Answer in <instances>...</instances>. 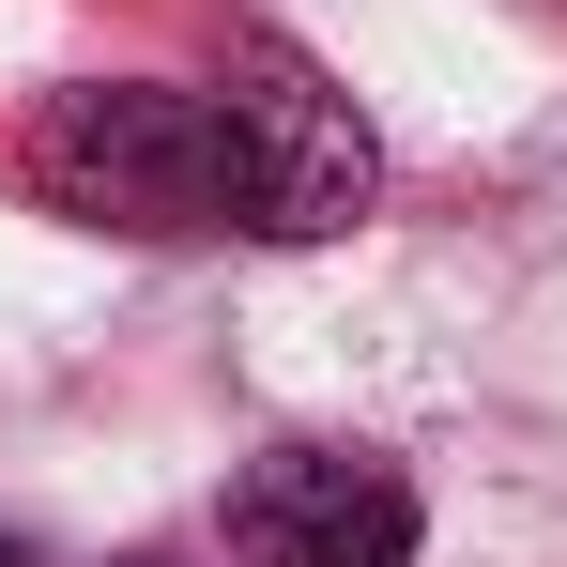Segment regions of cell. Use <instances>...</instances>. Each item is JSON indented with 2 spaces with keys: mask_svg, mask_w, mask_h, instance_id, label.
<instances>
[{
  "mask_svg": "<svg viewBox=\"0 0 567 567\" xmlns=\"http://www.w3.org/2000/svg\"><path fill=\"white\" fill-rule=\"evenodd\" d=\"M0 567H31V553H16V537H0Z\"/></svg>",
  "mask_w": 567,
  "mask_h": 567,
  "instance_id": "277c9868",
  "label": "cell"
},
{
  "mask_svg": "<svg viewBox=\"0 0 567 567\" xmlns=\"http://www.w3.org/2000/svg\"><path fill=\"white\" fill-rule=\"evenodd\" d=\"M31 185L62 199L78 230L199 246V230H230L215 93H185V78H78V93H47V123H31Z\"/></svg>",
  "mask_w": 567,
  "mask_h": 567,
  "instance_id": "6da1fadb",
  "label": "cell"
},
{
  "mask_svg": "<svg viewBox=\"0 0 567 567\" xmlns=\"http://www.w3.org/2000/svg\"><path fill=\"white\" fill-rule=\"evenodd\" d=\"M230 567H414L430 506L383 445H261L230 475Z\"/></svg>",
  "mask_w": 567,
  "mask_h": 567,
  "instance_id": "3957f363",
  "label": "cell"
},
{
  "mask_svg": "<svg viewBox=\"0 0 567 567\" xmlns=\"http://www.w3.org/2000/svg\"><path fill=\"white\" fill-rule=\"evenodd\" d=\"M199 93H215V138H230V230H261V246H338V230L383 199L369 107L338 93L307 47L230 31V62H215Z\"/></svg>",
  "mask_w": 567,
  "mask_h": 567,
  "instance_id": "7a4b0ae2",
  "label": "cell"
}]
</instances>
